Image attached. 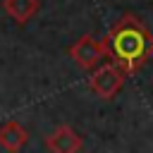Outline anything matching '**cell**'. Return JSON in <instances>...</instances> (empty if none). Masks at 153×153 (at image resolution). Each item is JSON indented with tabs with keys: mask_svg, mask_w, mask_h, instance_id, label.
<instances>
[{
	"mask_svg": "<svg viewBox=\"0 0 153 153\" xmlns=\"http://www.w3.org/2000/svg\"><path fill=\"white\" fill-rule=\"evenodd\" d=\"M103 45L110 62L120 67L124 74L136 72L153 57V33L134 14H124L108 31Z\"/></svg>",
	"mask_w": 153,
	"mask_h": 153,
	"instance_id": "6da1fadb",
	"label": "cell"
},
{
	"mask_svg": "<svg viewBox=\"0 0 153 153\" xmlns=\"http://www.w3.org/2000/svg\"><path fill=\"white\" fill-rule=\"evenodd\" d=\"M124 76H127V74H124L120 67H115L112 62H105V65H100V67H96V69L91 72V76H88V88H91L96 96L110 100V98H115V96L120 93V88L124 86Z\"/></svg>",
	"mask_w": 153,
	"mask_h": 153,
	"instance_id": "7a4b0ae2",
	"label": "cell"
},
{
	"mask_svg": "<svg viewBox=\"0 0 153 153\" xmlns=\"http://www.w3.org/2000/svg\"><path fill=\"white\" fill-rule=\"evenodd\" d=\"M69 57H72L81 69L93 72V69L108 57V53H105L103 41H96L93 36H81L76 43L69 45Z\"/></svg>",
	"mask_w": 153,
	"mask_h": 153,
	"instance_id": "3957f363",
	"label": "cell"
},
{
	"mask_svg": "<svg viewBox=\"0 0 153 153\" xmlns=\"http://www.w3.org/2000/svg\"><path fill=\"white\" fill-rule=\"evenodd\" d=\"M43 143H45V148H48L50 153H79L81 146H84L81 136H79L69 124H57V127L43 139Z\"/></svg>",
	"mask_w": 153,
	"mask_h": 153,
	"instance_id": "277c9868",
	"label": "cell"
},
{
	"mask_svg": "<svg viewBox=\"0 0 153 153\" xmlns=\"http://www.w3.org/2000/svg\"><path fill=\"white\" fill-rule=\"evenodd\" d=\"M26 141H29V131L17 120H7L5 124H0V146L7 153H19Z\"/></svg>",
	"mask_w": 153,
	"mask_h": 153,
	"instance_id": "5b68a950",
	"label": "cell"
},
{
	"mask_svg": "<svg viewBox=\"0 0 153 153\" xmlns=\"http://www.w3.org/2000/svg\"><path fill=\"white\" fill-rule=\"evenodd\" d=\"M38 7H41L38 0H2V10L17 24H26L29 19H33Z\"/></svg>",
	"mask_w": 153,
	"mask_h": 153,
	"instance_id": "8992f818",
	"label": "cell"
}]
</instances>
